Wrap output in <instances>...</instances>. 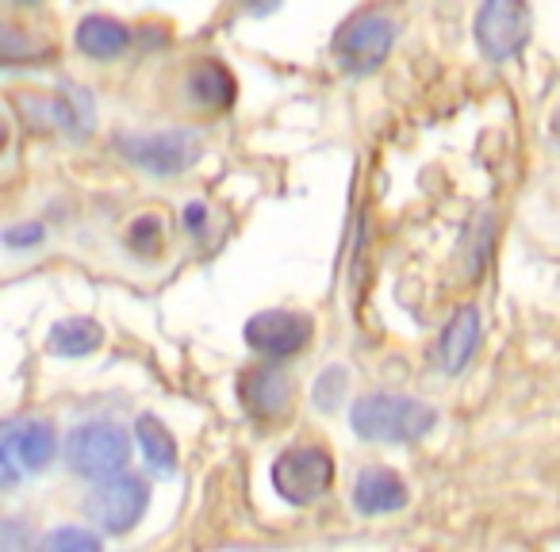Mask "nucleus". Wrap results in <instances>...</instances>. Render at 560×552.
<instances>
[{"label":"nucleus","instance_id":"obj_1","mask_svg":"<svg viewBox=\"0 0 560 552\" xmlns=\"http://www.w3.org/2000/svg\"><path fill=\"white\" fill-rule=\"evenodd\" d=\"M350 422L365 442H384V445H407L419 442L434 430L438 414L434 407H427L422 399L411 396H365L353 403Z\"/></svg>","mask_w":560,"mask_h":552},{"label":"nucleus","instance_id":"obj_2","mask_svg":"<svg viewBox=\"0 0 560 552\" xmlns=\"http://www.w3.org/2000/svg\"><path fill=\"white\" fill-rule=\"evenodd\" d=\"M335 483V457L327 445H292L272 465V491L292 506H312Z\"/></svg>","mask_w":560,"mask_h":552},{"label":"nucleus","instance_id":"obj_3","mask_svg":"<svg viewBox=\"0 0 560 552\" xmlns=\"http://www.w3.org/2000/svg\"><path fill=\"white\" fill-rule=\"evenodd\" d=\"M127 457H131V437L116 422H85L66 437V465L89 480L124 472Z\"/></svg>","mask_w":560,"mask_h":552},{"label":"nucleus","instance_id":"obj_4","mask_svg":"<svg viewBox=\"0 0 560 552\" xmlns=\"http://www.w3.org/2000/svg\"><path fill=\"white\" fill-rule=\"evenodd\" d=\"M147 503H150L147 483L139 475L116 472L96 480V488L85 498V514L104 533H127V529L139 526V518L147 514Z\"/></svg>","mask_w":560,"mask_h":552},{"label":"nucleus","instance_id":"obj_5","mask_svg":"<svg viewBox=\"0 0 560 552\" xmlns=\"http://www.w3.org/2000/svg\"><path fill=\"white\" fill-rule=\"evenodd\" d=\"M396 24L384 12H358L335 35V62L350 73H369L392 55Z\"/></svg>","mask_w":560,"mask_h":552},{"label":"nucleus","instance_id":"obj_6","mask_svg":"<svg viewBox=\"0 0 560 552\" xmlns=\"http://www.w3.org/2000/svg\"><path fill=\"white\" fill-rule=\"evenodd\" d=\"M476 47L488 62H511L529 43L526 0H483L476 12Z\"/></svg>","mask_w":560,"mask_h":552},{"label":"nucleus","instance_id":"obj_7","mask_svg":"<svg viewBox=\"0 0 560 552\" xmlns=\"http://www.w3.org/2000/svg\"><path fill=\"white\" fill-rule=\"evenodd\" d=\"M242 338H246L249 350H257L261 357H292L300 353L307 342H312V319L296 312H257L254 319L242 327Z\"/></svg>","mask_w":560,"mask_h":552},{"label":"nucleus","instance_id":"obj_8","mask_svg":"<svg viewBox=\"0 0 560 552\" xmlns=\"http://www.w3.org/2000/svg\"><path fill=\"white\" fill-rule=\"evenodd\" d=\"M119 154L147 173H180L196 162V139L185 131H158V134H119Z\"/></svg>","mask_w":560,"mask_h":552},{"label":"nucleus","instance_id":"obj_9","mask_svg":"<svg viewBox=\"0 0 560 552\" xmlns=\"http://www.w3.org/2000/svg\"><path fill=\"white\" fill-rule=\"evenodd\" d=\"M292 396H296V388H292L289 373L277 365H257L238 380V399L254 422L284 419L292 411Z\"/></svg>","mask_w":560,"mask_h":552},{"label":"nucleus","instance_id":"obj_10","mask_svg":"<svg viewBox=\"0 0 560 552\" xmlns=\"http://www.w3.org/2000/svg\"><path fill=\"white\" fill-rule=\"evenodd\" d=\"M353 506L365 518L369 514H392L399 506H407V483L392 468H361L358 480H353Z\"/></svg>","mask_w":560,"mask_h":552},{"label":"nucleus","instance_id":"obj_11","mask_svg":"<svg viewBox=\"0 0 560 552\" xmlns=\"http://www.w3.org/2000/svg\"><path fill=\"white\" fill-rule=\"evenodd\" d=\"M476 345H480V312L460 307V312H453V319L445 322L442 338H438V361H442L445 373L457 376L472 361Z\"/></svg>","mask_w":560,"mask_h":552},{"label":"nucleus","instance_id":"obj_12","mask_svg":"<svg viewBox=\"0 0 560 552\" xmlns=\"http://www.w3.org/2000/svg\"><path fill=\"white\" fill-rule=\"evenodd\" d=\"M73 43L85 58H96V62H112L127 50L131 43V32H127L119 20L112 16H85L73 32Z\"/></svg>","mask_w":560,"mask_h":552},{"label":"nucleus","instance_id":"obj_13","mask_svg":"<svg viewBox=\"0 0 560 552\" xmlns=\"http://www.w3.org/2000/svg\"><path fill=\"white\" fill-rule=\"evenodd\" d=\"M4 445H12V453H16V460L27 468V472H43L58 453L55 426L43 419H32V422H24V426H12L9 434H4Z\"/></svg>","mask_w":560,"mask_h":552},{"label":"nucleus","instance_id":"obj_14","mask_svg":"<svg viewBox=\"0 0 560 552\" xmlns=\"http://www.w3.org/2000/svg\"><path fill=\"white\" fill-rule=\"evenodd\" d=\"M101 342H104V327L96 319H85V315L55 322L47 334V350L55 357H89L93 350H101Z\"/></svg>","mask_w":560,"mask_h":552},{"label":"nucleus","instance_id":"obj_15","mask_svg":"<svg viewBox=\"0 0 560 552\" xmlns=\"http://www.w3.org/2000/svg\"><path fill=\"white\" fill-rule=\"evenodd\" d=\"M135 434H139L142 457H147L150 472L170 475L173 468H177V442H173V434L165 430L162 419H154V414H142L139 426H135Z\"/></svg>","mask_w":560,"mask_h":552},{"label":"nucleus","instance_id":"obj_16","mask_svg":"<svg viewBox=\"0 0 560 552\" xmlns=\"http://www.w3.org/2000/svg\"><path fill=\"white\" fill-rule=\"evenodd\" d=\"M188 89H192L196 101L208 104V108H226V104L234 101V78L226 73V66H219V62L196 66L192 78H188Z\"/></svg>","mask_w":560,"mask_h":552},{"label":"nucleus","instance_id":"obj_17","mask_svg":"<svg viewBox=\"0 0 560 552\" xmlns=\"http://www.w3.org/2000/svg\"><path fill=\"white\" fill-rule=\"evenodd\" d=\"M43 549L47 552H96L101 549V537H96L93 529L66 526V529H55V533L43 537Z\"/></svg>","mask_w":560,"mask_h":552},{"label":"nucleus","instance_id":"obj_18","mask_svg":"<svg viewBox=\"0 0 560 552\" xmlns=\"http://www.w3.org/2000/svg\"><path fill=\"white\" fill-rule=\"evenodd\" d=\"M346 384H350L346 368L342 365H330L327 373H323L319 380H315V391H312L315 407H319V411H335V403L346 396Z\"/></svg>","mask_w":560,"mask_h":552},{"label":"nucleus","instance_id":"obj_19","mask_svg":"<svg viewBox=\"0 0 560 552\" xmlns=\"http://www.w3.org/2000/svg\"><path fill=\"white\" fill-rule=\"evenodd\" d=\"M127 242H131L139 254H150V249H158V242H162V226H158L154 215H142L139 223L127 231Z\"/></svg>","mask_w":560,"mask_h":552},{"label":"nucleus","instance_id":"obj_20","mask_svg":"<svg viewBox=\"0 0 560 552\" xmlns=\"http://www.w3.org/2000/svg\"><path fill=\"white\" fill-rule=\"evenodd\" d=\"M43 223H16V226H9L4 231V246L9 249H32V246H39L43 242Z\"/></svg>","mask_w":560,"mask_h":552},{"label":"nucleus","instance_id":"obj_21","mask_svg":"<svg viewBox=\"0 0 560 552\" xmlns=\"http://www.w3.org/2000/svg\"><path fill=\"white\" fill-rule=\"evenodd\" d=\"M185 215H188V226H192V231H200V226H203V208H200V203H192Z\"/></svg>","mask_w":560,"mask_h":552},{"label":"nucleus","instance_id":"obj_22","mask_svg":"<svg viewBox=\"0 0 560 552\" xmlns=\"http://www.w3.org/2000/svg\"><path fill=\"white\" fill-rule=\"evenodd\" d=\"M280 0H249V9L254 12H269V9H277Z\"/></svg>","mask_w":560,"mask_h":552},{"label":"nucleus","instance_id":"obj_23","mask_svg":"<svg viewBox=\"0 0 560 552\" xmlns=\"http://www.w3.org/2000/svg\"><path fill=\"white\" fill-rule=\"evenodd\" d=\"M552 134H560V108L552 111Z\"/></svg>","mask_w":560,"mask_h":552},{"label":"nucleus","instance_id":"obj_24","mask_svg":"<svg viewBox=\"0 0 560 552\" xmlns=\"http://www.w3.org/2000/svg\"><path fill=\"white\" fill-rule=\"evenodd\" d=\"M12 4H39V0H12Z\"/></svg>","mask_w":560,"mask_h":552}]
</instances>
